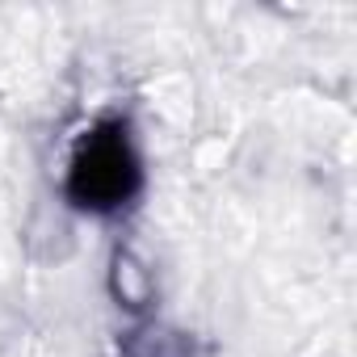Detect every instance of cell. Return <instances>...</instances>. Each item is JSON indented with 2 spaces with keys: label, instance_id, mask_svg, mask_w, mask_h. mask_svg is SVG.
Segmentation results:
<instances>
[{
  "label": "cell",
  "instance_id": "obj_1",
  "mask_svg": "<svg viewBox=\"0 0 357 357\" xmlns=\"http://www.w3.org/2000/svg\"><path fill=\"white\" fill-rule=\"evenodd\" d=\"M139 185H143L139 151L122 122H101L76 143V155L68 164V198L76 206L93 215H109L130 206Z\"/></svg>",
  "mask_w": 357,
  "mask_h": 357
},
{
  "label": "cell",
  "instance_id": "obj_2",
  "mask_svg": "<svg viewBox=\"0 0 357 357\" xmlns=\"http://www.w3.org/2000/svg\"><path fill=\"white\" fill-rule=\"evenodd\" d=\"M114 298L130 311H143L151 303V269L135 257V252H118L114 257V273H109Z\"/></svg>",
  "mask_w": 357,
  "mask_h": 357
}]
</instances>
